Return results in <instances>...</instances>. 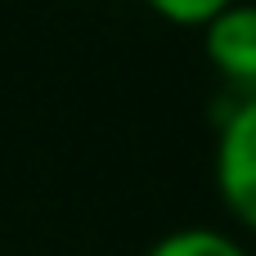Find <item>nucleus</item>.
<instances>
[{"instance_id":"f257e3e1","label":"nucleus","mask_w":256,"mask_h":256,"mask_svg":"<svg viewBox=\"0 0 256 256\" xmlns=\"http://www.w3.org/2000/svg\"><path fill=\"white\" fill-rule=\"evenodd\" d=\"M216 194L225 212L256 234V94H248L216 135Z\"/></svg>"},{"instance_id":"f03ea898","label":"nucleus","mask_w":256,"mask_h":256,"mask_svg":"<svg viewBox=\"0 0 256 256\" xmlns=\"http://www.w3.org/2000/svg\"><path fill=\"white\" fill-rule=\"evenodd\" d=\"M202 50L207 63L230 81L256 94V4H225L207 27H202Z\"/></svg>"},{"instance_id":"7ed1b4c3","label":"nucleus","mask_w":256,"mask_h":256,"mask_svg":"<svg viewBox=\"0 0 256 256\" xmlns=\"http://www.w3.org/2000/svg\"><path fill=\"white\" fill-rule=\"evenodd\" d=\"M144 256H248L238 238L220 234V230H207V225H184V230H171L162 234Z\"/></svg>"},{"instance_id":"20e7f679","label":"nucleus","mask_w":256,"mask_h":256,"mask_svg":"<svg viewBox=\"0 0 256 256\" xmlns=\"http://www.w3.org/2000/svg\"><path fill=\"white\" fill-rule=\"evenodd\" d=\"M162 22H171V27H207L225 4H234V0H144Z\"/></svg>"}]
</instances>
